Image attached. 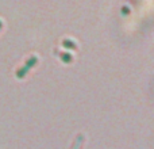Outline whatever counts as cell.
<instances>
[{
  "instance_id": "1",
  "label": "cell",
  "mask_w": 154,
  "mask_h": 149,
  "mask_svg": "<svg viewBox=\"0 0 154 149\" xmlns=\"http://www.w3.org/2000/svg\"><path fill=\"white\" fill-rule=\"evenodd\" d=\"M35 64H37V57H35V56H32V57H30V59L26 61V65H24V67H26L27 69H29V68L34 67Z\"/></svg>"
},
{
  "instance_id": "2",
  "label": "cell",
  "mask_w": 154,
  "mask_h": 149,
  "mask_svg": "<svg viewBox=\"0 0 154 149\" xmlns=\"http://www.w3.org/2000/svg\"><path fill=\"white\" fill-rule=\"evenodd\" d=\"M60 57L62 59V61L64 62H70L72 61V56H70V53H60Z\"/></svg>"
},
{
  "instance_id": "3",
  "label": "cell",
  "mask_w": 154,
  "mask_h": 149,
  "mask_svg": "<svg viewBox=\"0 0 154 149\" xmlns=\"http://www.w3.org/2000/svg\"><path fill=\"white\" fill-rule=\"evenodd\" d=\"M62 45H64V46H66V48L76 49V43L73 42L72 40H64V41H62Z\"/></svg>"
},
{
  "instance_id": "4",
  "label": "cell",
  "mask_w": 154,
  "mask_h": 149,
  "mask_svg": "<svg viewBox=\"0 0 154 149\" xmlns=\"http://www.w3.org/2000/svg\"><path fill=\"white\" fill-rule=\"evenodd\" d=\"M27 71H29V69H27L26 67H23V68H19V69L16 71V74H18V77H23V76H24V73H26Z\"/></svg>"
},
{
  "instance_id": "5",
  "label": "cell",
  "mask_w": 154,
  "mask_h": 149,
  "mask_svg": "<svg viewBox=\"0 0 154 149\" xmlns=\"http://www.w3.org/2000/svg\"><path fill=\"white\" fill-rule=\"evenodd\" d=\"M122 11H123V12H126V14L130 12V11H128V7H122Z\"/></svg>"
},
{
  "instance_id": "6",
  "label": "cell",
  "mask_w": 154,
  "mask_h": 149,
  "mask_svg": "<svg viewBox=\"0 0 154 149\" xmlns=\"http://www.w3.org/2000/svg\"><path fill=\"white\" fill-rule=\"evenodd\" d=\"M0 27H2V22H0Z\"/></svg>"
}]
</instances>
